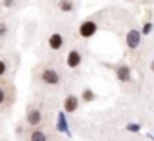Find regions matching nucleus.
<instances>
[{
  "instance_id": "nucleus-1",
  "label": "nucleus",
  "mask_w": 154,
  "mask_h": 141,
  "mask_svg": "<svg viewBox=\"0 0 154 141\" xmlns=\"http://www.w3.org/2000/svg\"><path fill=\"white\" fill-rule=\"evenodd\" d=\"M42 82L47 83V85H58L60 74L56 73V70H53V69H45L44 73H42Z\"/></svg>"
},
{
  "instance_id": "nucleus-2",
  "label": "nucleus",
  "mask_w": 154,
  "mask_h": 141,
  "mask_svg": "<svg viewBox=\"0 0 154 141\" xmlns=\"http://www.w3.org/2000/svg\"><path fill=\"white\" fill-rule=\"evenodd\" d=\"M96 29H98V26H96L93 20H87V22H84V24L80 26V36H82V38H91V36L96 33Z\"/></svg>"
},
{
  "instance_id": "nucleus-3",
  "label": "nucleus",
  "mask_w": 154,
  "mask_h": 141,
  "mask_svg": "<svg viewBox=\"0 0 154 141\" xmlns=\"http://www.w3.org/2000/svg\"><path fill=\"white\" fill-rule=\"evenodd\" d=\"M80 63H82V56H80V52H78V51H71V52L67 54V67L76 69Z\"/></svg>"
},
{
  "instance_id": "nucleus-4",
  "label": "nucleus",
  "mask_w": 154,
  "mask_h": 141,
  "mask_svg": "<svg viewBox=\"0 0 154 141\" xmlns=\"http://www.w3.org/2000/svg\"><path fill=\"white\" fill-rule=\"evenodd\" d=\"M78 103H80L78 98L71 94V96H67L65 101H63V110H65V112H74L76 109H78Z\"/></svg>"
},
{
  "instance_id": "nucleus-5",
  "label": "nucleus",
  "mask_w": 154,
  "mask_h": 141,
  "mask_svg": "<svg viewBox=\"0 0 154 141\" xmlns=\"http://www.w3.org/2000/svg\"><path fill=\"white\" fill-rule=\"evenodd\" d=\"M62 45H63L62 34H60V33H53V34L49 36V47L54 49V51H58V49H62Z\"/></svg>"
},
{
  "instance_id": "nucleus-6",
  "label": "nucleus",
  "mask_w": 154,
  "mask_h": 141,
  "mask_svg": "<svg viewBox=\"0 0 154 141\" xmlns=\"http://www.w3.org/2000/svg\"><path fill=\"white\" fill-rule=\"evenodd\" d=\"M40 119H42V112L38 110V109H29L27 110V123L29 125H38L40 123Z\"/></svg>"
},
{
  "instance_id": "nucleus-7",
  "label": "nucleus",
  "mask_w": 154,
  "mask_h": 141,
  "mask_svg": "<svg viewBox=\"0 0 154 141\" xmlns=\"http://www.w3.org/2000/svg\"><path fill=\"white\" fill-rule=\"evenodd\" d=\"M116 76H118L120 82H129L131 80V69L127 65H120L116 69Z\"/></svg>"
},
{
  "instance_id": "nucleus-8",
  "label": "nucleus",
  "mask_w": 154,
  "mask_h": 141,
  "mask_svg": "<svg viewBox=\"0 0 154 141\" xmlns=\"http://www.w3.org/2000/svg\"><path fill=\"white\" fill-rule=\"evenodd\" d=\"M138 44H140V33L138 31H129V34H127V45L131 47V49H134V47H138Z\"/></svg>"
},
{
  "instance_id": "nucleus-9",
  "label": "nucleus",
  "mask_w": 154,
  "mask_h": 141,
  "mask_svg": "<svg viewBox=\"0 0 154 141\" xmlns=\"http://www.w3.org/2000/svg\"><path fill=\"white\" fill-rule=\"evenodd\" d=\"M29 141H47V137H45V134L42 130H33Z\"/></svg>"
},
{
  "instance_id": "nucleus-10",
  "label": "nucleus",
  "mask_w": 154,
  "mask_h": 141,
  "mask_svg": "<svg viewBox=\"0 0 154 141\" xmlns=\"http://www.w3.org/2000/svg\"><path fill=\"white\" fill-rule=\"evenodd\" d=\"M58 8H60L62 11L69 13V11H72V2H71V0H60V2H58Z\"/></svg>"
},
{
  "instance_id": "nucleus-11",
  "label": "nucleus",
  "mask_w": 154,
  "mask_h": 141,
  "mask_svg": "<svg viewBox=\"0 0 154 141\" xmlns=\"http://www.w3.org/2000/svg\"><path fill=\"white\" fill-rule=\"evenodd\" d=\"M82 96H84V100H85V101H93V100H94V92H93L91 89H85Z\"/></svg>"
},
{
  "instance_id": "nucleus-12",
  "label": "nucleus",
  "mask_w": 154,
  "mask_h": 141,
  "mask_svg": "<svg viewBox=\"0 0 154 141\" xmlns=\"http://www.w3.org/2000/svg\"><path fill=\"white\" fill-rule=\"evenodd\" d=\"M6 73H8V63L4 60H0V78H2Z\"/></svg>"
},
{
  "instance_id": "nucleus-13",
  "label": "nucleus",
  "mask_w": 154,
  "mask_h": 141,
  "mask_svg": "<svg viewBox=\"0 0 154 141\" xmlns=\"http://www.w3.org/2000/svg\"><path fill=\"white\" fill-rule=\"evenodd\" d=\"M6 96H8V94H6V89H4V87H0V105L6 101Z\"/></svg>"
},
{
  "instance_id": "nucleus-14",
  "label": "nucleus",
  "mask_w": 154,
  "mask_h": 141,
  "mask_svg": "<svg viewBox=\"0 0 154 141\" xmlns=\"http://www.w3.org/2000/svg\"><path fill=\"white\" fill-rule=\"evenodd\" d=\"M8 33V26L6 24H0V36H4Z\"/></svg>"
},
{
  "instance_id": "nucleus-15",
  "label": "nucleus",
  "mask_w": 154,
  "mask_h": 141,
  "mask_svg": "<svg viewBox=\"0 0 154 141\" xmlns=\"http://www.w3.org/2000/svg\"><path fill=\"white\" fill-rule=\"evenodd\" d=\"M65 121H63V116H60V130H65Z\"/></svg>"
},
{
  "instance_id": "nucleus-16",
  "label": "nucleus",
  "mask_w": 154,
  "mask_h": 141,
  "mask_svg": "<svg viewBox=\"0 0 154 141\" xmlns=\"http://www.w3.org/2000/svg\"><path fill=\"white\" fill-rule=\"evenodd\" d=\"M2 4H4V6H8V8H9V6H13V4H15V2H13V0H4V2H2Z\"/></svg>"
},
{
  "instance_id": "nucleus-17",
  "label": "nucleus",
  "mask_w": 154,
  "mask_h": 141,
  "mask_svg": "<svg viewBox=\"0 0 154 141\" xmlns=\"http://www.w3.org/2000/svg\"><path fill=\"white\" fill-rule=\"evenodd\" d=\"M150 70H152V73H154V62L150 63Z\"/></svg>"
}]
</instances>
